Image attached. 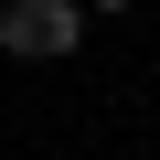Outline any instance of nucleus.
I'll use <instances>...</instances> for the list:
<instances>
[{"instance_id":"f257e3e1","label":"nucleus","mask_w":160,"mask_h":160,"mask_svg":"<svg viewBox=\"0 0 160 160\" xmlns=\"http://www.w3.org/2000/svg\"><path fill=\"white\" fill-rule=\"evenodd\" d=\"M0 53H22V64L86 53V0H0Z\"/></svg>"},{"instance_id":"f03ea898","label":"nucleus","mask_w":160,"mask_h":160,"mask_svg":"<svg viewBox=\"0 0 160 160\" xmlns=\"http://www.w3.org/2000/svg\"><path fill=\"white\" fill-rule=\"evenodd\" d=\"M86 11H128V0H86Z\"/></svg>"}]
</instances>
